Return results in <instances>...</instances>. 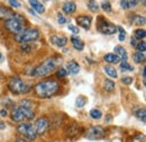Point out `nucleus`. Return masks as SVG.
<instances>
[{
	"label": "nucleus",
	"mask_w": 146,
	"mask_h": 142,
	"mask_svg": "<svg viewBox=\"0 0 146 142\" xmlns=\"http://www.w3.org/2000/svg\"><path fill=\"white\" fill-rule=\"evenodd\" d=\"M17 131L20 134H23L25 138H27L28 140H35L37 137L35 127L31 123H21L20 125H18Z\"/></svg>",
	"instance_id": "nucleus-8"
},
{
	"label": "nucleus",
	"mask_w": 146,
	"mask_h": 142,
	"mask_svg": "<svg viewBox=\"0 0 146 142\" xmlns=\"http://www.w3.org/2000/svg\"><path fill=\"white\" fill-rule=\"evenodd\" d=\"M131 142H145V135L144 134H137L134 137Z\"/></svg>",
	"instance_id": "nucleus-34"
},
{
	"label": "nucleus",
	"mask_w": 146,
	"mask_h": 142,
	"mask_svg": "<svg viewBox=\"0 0 146 142\" xmlns=\"http://www.w3.org/2000/svg\"><path fill=\"white\" fill-rule=\"evenodd\" d=\"M130 44H131L133 46H136V44H137V40H136L134 36L130 38Z\"/></svg>",
	"instance_id": "nucleus-41"
},
{
	"label": "nucleus",
	"mask_w": 146,
	"mask_h": 142,
	"mask_svg": "<svg viewBox=\"0 0 146 142\" xmlns=\"http://www.w3.org/2000/svg\"><path fill=\"white\" fill-rule=\"evenodd\" d=\"M56 64H57V62H56L55 59H53V58L47 59L40 66H38L37 68H35L33 70L32 74L35 76V77H45V76H48L52 71L55 70Z\"/></svg>",
	"instance_id": "nucleus-3"
},
{
	"label": "nucleus",
	"mask_w": 146,
	"mask_h": 142,
	"mask_svg": "<svg viewBox=\"0 0 146 142\" xmlns=\"http://www.w3.org/2000/svg\"><path fill=\"white\" fill-rule=\"evenodd\" d=\"M137 2H138V0H128V3H129V8L131 7H135L136 5H137Z\"/></svg>",
	"instance_id": "nucleus-40"
},
{
	"label": "nucleus",
	"mask_w": 146,
	"mask_h": 142,
	"mask_svg": "<svg viewBox=\"0 0 146 142\" xmlns=\"http://www.w3.org/2000/svg\"><path fill=\"white\" fill-rule=\"evenodd\" d=\"M8 2H9V5H10L13 8H15V9H18V8H20V6H21L18 0H8Z\"/></svg>",
	"instance_id": "nucleus-35"
},
{
	"label": "nucleus",
	"mask_w": 146,
	"mask_h": 142,
	"mask_svg": "<svg viewBox=\"0 0 146 142\" xmlns=\"http://www.w3.org/2000/svg\"><path fill=\"white\" fill-rule=\"evenodd\" d=\"M35 94L39 98H51L60 90V84L56 80H44L34 87Z\"/></svg>",
	"instance_id": "nucleus-1"
},
{
	"label": "nucleus",
	"mask_w": 146,
	"mask_h": 142,
	"mask_svg": "<svg viewBox=\"0 0 146 142\" xmlns=\"http://www.w3.org/2000/svg\"><path fill=\"white\" fill-rule=\"evenodd\" d=\"M133 59H134V62L136 63H144L146 60L145 53H142V52H135L133 55Z\"/></svg>",
	"instance_id": "nucleus-23"
},
{
	"label": "nucleus",
	"mask_w": 146,
	"mask_h": 142,
	"mask_svg": "<svg viewBox=\"0 0 146 142\" xmlns=\"http://www.w3.org/2000/svg\"><path fill=\"white\" fill-rule=\"evenodd\" d=\"M68 29L71 31L73 34H79V32H80V29H79L76 26L72 25V24H69V25H68Z\"/></svg>",
	"instance_id": "nucleus-36"
},
{
	"label": "nucleus",
	"mask_w": 146,
	"mask_h": 142,
	"mask_svg": "<svg viewBox=\"0 0 146 142\" xmlns=\"http://www.w3.org/2000/svg\"><path fill=\"white\" fill-rule=\"evenodd\" d=\"M119 68H120V70L123 71V72H131V71L134 70V68L128 63L127 61H121Z\"/></svg>",
	"instance_id": "nucleus-28"
},
{
	"label": "nucleus",
	"mask_w": 146,
	"mask_h": 142,
	"mask_svg": "<svg viewBox=\"0 0 146 142\" xmlns=\"http://www.w3.org/2000/svg\"><path fill=\"white\" fill-rule=\"evenodd\" d=\"M11 119L15 122H23V121L26 120L25 116H24V114H23V112L20 111V108L18 106L13 109V112H11Z\"/></svg>",
	"instance_id": "nucleus-17"
},
{
	"label": "nucleus",
	"mask_w": 146,
	"mask_h": 142,
	"mask_svg": "<svg viewBox=\"0 0 146 142\" xmlns=\"http://www.w3.org/2000/svg\"><path fill=\"white\" fill-rule=\"evenodd\" d=\"M5 27L11 33L17 35L25 29V19L21 15L15 14L14 16L7 20H5Z\"/></svg>",
	"instance_id": "nucleus-2"
},
{
	"label": "nucleus",
	"mask_w": 146,
	"mask_h": 142,
	"mask_svg": "<svg viewBox=\"0 0 146 142\" xmlns=\"http://www.w3.org/2000/svg\"><path fill=\"white\" fill-rule=\"evenodd\" d=\"M71 43H72L73 48L78 51H82L84 49V43L81 41V38L79 36L76 35H73L71 36Z\"/></svg>",
	"instance_id": "nucleus-18"
},
{
	"label": "nucleus",
	"mask_w": 146,
	"mask_h": 142,
	"mask_svg": "<svg viewBox=\"0 0 146 142\" xmlns=\"http://www.w3.org/2000/svg\"><path fill=\"white\" fill-rule=\"evenodd\" d=\"M99 7H100V8H101L104 11H106V13H111V10H112L111 3H110L108 0H104Z\"/></svg>",
	"instance_id": "nucleus-29"
},
{
	"label": "nucleus",
	"mask_w": 146,
	"mask_h": 142,
	"mask_svg": "<svg viewBox=\"0 0 146 142\" xmlns=\"http://www.w3.org/2000/svg\"><path fill=\"white\" fill-rule=\"evenodd\" d=\"M97 28H98V32L104 34V35H112L117 32V25L105 19L102 16H98Z\"/></svg>",
	"instance_id": "nucleus-6"
},
{
	"label": "nucleus",
	"mask_w": 146,
	"mask_h": 142,
	"mask_svg": "<svg viewBox=\"0 0 146 142\" xmlns=\"http://www.w3.org/2000/svg\"><path fill=\"white\" fill-rule=\"evenodd\" d=\"M104 71L106 72V74H107V76H109L110 78L116 79V78L118 77L117 70H116L113 67H111V66H105V67H104Z\"/></svg>",
	"instance_id": "nucleus-21"
},
{
	"label": "nucleus",
	"mask_w": 146,
	"mask_h": 142,
	"mask_svg": "<svg viewBox=\"0 0 146 142\" xmlns=\"http://www.w3.org/2000/svg\"><path fill=\"white\" fill-rule=\"evenodd\" d=\"M39 38V31L37 28H26L19 34L15 35V40L18 43H27V42H34Z\"/></svg>",
	"instance_id": "nucleus-5"
},
{
	"label": "nucleus",
	"mask_w": 146,
	"mask_h": 142,
	"mask_svg": "<svg viewBox=\"0 0 146 142\" xmlns=\"http://www.w3.org/2000/svg\"><path fill=\"white\" fill-rule=\"evenodd\" d=\"M115 82L112 81V80H110V79H105V81H104V88L106 91H108V92H111V91H113L115 90Z\"/></svg>",
	"instance_id": "nucleus-24"
},
{
	"label": "nucleus",
	"mask_w": 146,
	"mask_h": 142,
	"mask_svg": "<svg viewBox=\"0 0 146 142\" xmlns=\"http://www.w3.org/2000/svg\"><path fill=\"white\" fill-rule=\"evenodd\" d=\"M65 70L66 72L69 73V74H78L79 72H80V64L76 62V61H69L68 63H66V68H65Z\"/></svg>",
	"instance_id": "nucleus-13"
},
{
	"label": "nucleus",
	"mask_w": 146,
	"mask_h": 142,
	"mask_svg": "<svg viewBox=\"0 0 146 142\" xmlns=\"http://www.w3.org/2000/svg\"><path fill=\"white\" fill-rule=\"evenodd\" d=\"M107 116H108V117H107V122H108V121L111 120V115H107Z\"/></svg>",
	"instance_id": "nucleus-47"
},
{
	"label": "nucleus",
	"mask_w": 146,
	"mask_h": 142,
	"mask_svg": "<svg viewBox=\"0 0 146 142\" xmlns=\"http://www.w3.org/2000/svg\"><path fill=\"white\" fill-rule=\"evenodd\" d=\"M120 7L125 10L129 9V3H128V0H120Z\"/></svg>",
	"instance_id": "nucleus-39"
},
{
	"label": "nucleus",
	"mask_w": 146,
	"mask_h": 142,
	"mask_svg": "<svg viewBox=\"0 0 146 142\" xmlns=\"http://www.w3.org/2000/svg\"><path fill=\"white\" fill-rule=\"evenodd\" d=\"M142 76H143V79L145 80V67H143V70H142Z\"/></svg>",
	"instance_id": "nucleus-44"
},
{
	"label": "nucleus",
	"mask_w": 146,
	"mask_h": 142,
	"mask_svg": "<svg viewBox=\"0 0 146 142\" xmlns=\"http://www.w3.org/2000/svg\"><path fill=\"white\" fill-rule=\"evenodd\" d=\"M0 129H1V130L6 129V123H3V122H1V121H0Z\"/></svg>",
	"instance_id": "nucleus-43"
},
{
	"label": "nucleus",
	"mask_w": 146,
	"mask_h": 142,
	"mask_svg": "<svg viewBox=\"0 0 146 142\" xmlns=\"http://www.w3.org/2000/svg\"><path fill=\"white\" fill-rule=\"evenodd\" d=\"M66 74H68V72L64 68H60L58 70L56 71V77L57 78H64Z\"/></svg>",
	"instance_id": "nucleus-33"
},
{
	"label": "nucleus",
	"mask_w": 146,
	"mask_h": 142,
	"mask_svg": "<svg viewBox=\"0 0 146 142\" xmlns=\"http://www.w3.org/2000/svg\"><path fill=\"white\" fill-rule=\"evenodd\" d=\"M8 88L11 92L16 94V95H20V94H27L31 91L32 87L26 85L20 78L18 77H13L9 82H8Z\"/></svg>",
	"instance_id": "nucleus-4"
},
{
	"label": "nucleus",
	"mask_w": 146,
	"mask_h": 142,
	"mask_svg": "<svg viewBox=\"0 0 146 142\" xmlns=\"http://www.w3.org/2000/svg\"><path fill=\"white\" fill-rule=\"evenodd\" d=\"M113 51H115V54H116V55L119 56L120 62H121V61H127L128 54H127V51H126L125 48H123L121 45H117V46H115Z\"/></svg>",
	"instance_id": "nucleus-16"
},
{
	"label": "nucleus",
	"mask_w": 146,
	"mask_h": 142,
	"mask_svg": "<svg viewBox=\"0 0 146 142\" xmlns=\"http://www.w3.org/2000/svg\"><path fill=\"white\" fill-rule=\"evenodd\" d=\"M50 123H48V120L46 117H39L36 121V123L34 125L35 127V131H36L37 135H42L46 132V130L48 129Z\"/></svg>",
	"instance_id": "nucleus-9"
},
{
	"label": "nucleus",
	"mask_w": 146,
	"mask_h": 142,
	"mask_svg": "<svg viewBox=\"0 0 146 142\" xmlns=\"http://www.w3.org/2000/svg\"><path fill=\"white\" fill-rule=\"evenodd\" d=\"M28 3L31 6V8L34 11H36L37 14H44L45 13V7L40 1H38V0H28Z\"/></svg>",
	"instance_id": "nucleus-14"
},
{
	"label": "nucleus",
	"mask_w": 146,
	"mask_h": 142,
	"mask_svg": "<svg viewBox=\"0 0 146 142\" xmlns=\"http://www.w3.org/2000/svg\"><path fill=\"white\" fill-rule=\"evenodd\" d=\"M104 60L106 61V62H108V63H113V64H117V63H119L120 62V59H119V56L118 55H116L115 53H107L105 56H104Z\"/></svg>",
	"instance_id": "nucleus-20"
},
{
	"label": "nucleus",
	"mask_w": 146,
	"mask_h": 142,
	"mask_svg": "<svg viewBox=\"0 0 146 142\" xmlns=\"http://www.w3.org/2000/svg\"><path fill=\"white\" fill-rule=\"evenodd\" d=\"M2 60H3V55H2V53L0 52V62H1Z\"/></svg>",
	"instance_id": "nucleus-45"
},
{
	"label": "nucleus",
	"mask_w": 146,
	"mask_h": 142,
	"mask_svg": "<svg viewBox=\"0 0 146 142\" xmlns=\"http://www.w3.org/2000/svg\"><path fill=\"white\" fill-rule=\"evenodd\" d=\"M14 15H15V13H14L13 9H10V8L6 7L5 5L0 3V19H2V20H7V19H9V18L13 17Z\"/></svg>",
	"instance_id": "nucleus-12"
},
{
	"label": "nucleus",
	"mask_w": 146,
	"mask_h": 142,
	"mask_svg": "<svg viewBox=\"0 0 146 142\" xmlns=\"http://www.w3.org/2000/svg\"><path fill=\"white\" fill-rule=\"evenodd\" d=\"M86 104H87V97H84L83 95H79L76 97V99H75V105H76V107L78 108H82Z\"/></svg>",
	"instance_id": "nucleus-25"
},
{
	"label": "nucleus",
	"mask_w": 146,
	"mask_h": 142,
	"mask_svg": "<svg viewBox=\"0 0 146 142\" xmlns=\"http://www.w3.org/2000/svg\"><path fill=\"white\" fill-rule=\"evenodd\" d=\"M76 24L79 26H81L84 29H90L92 24V17L89 15H80L76 17Z\"/></svg>",
	"instance_id": "nucleus-10"
},
{
	"label": "nucleus",
	"mask_w": 146,
	"mask_h": 142,
	"mask_svg": "<svg viewBox=\"0 0 146 142\" xmlns=\"http://www.w3.org/2000/svg\"><path fill=\"white\" fill-rule=\"evenodd\" d=\"M7 114H8V112H7L6 109H1V111H0V115H1V116H3V117H5V116H7Z\"/></svg>",
	"instance_id": "nucleus-42"
},
{
	"label": "nucleus",
	"mask_w": 146,
	"mask_h": 142,
	"mask_svg": "<svg viewBox=\"0 0 146 142\" xmlns=\"http://www.w3.org/2000/svg\"><path fill=\"white\" fill-rule=\"evenodd\" d=\"M117 31L119 32L118 40H119L120 42H124V41L126 40V32H125V29H124L121 26H117Z\"/></svg>",
	"instance_id": "nucleus-32"
},
{
	"label": "nucleus",
	"mask_w": 146,
	"mask_h": 142,
	"mask_svg": "<svg viewBox=\"0 0 146 142\" xmlns=\"http://www.w3.org/2000/svg\"><path fill=\"white\" fill-rule=\"evenodd\" d=\"M121 82L123 84H125V85H131V82H133V78L131 77H123L121 78Z\"/></svg>",
	"instance_id": "nucleus-37"
},
{
	"label": "nucleus",
	"mask_w": 146,
	"mask_h": 142,
	"mask_svg": "<svg viewBox=\"0 0 146 142\" xmlns=\"http://www.w3.org/2000/svg\"><path fill=\"white\" fill-rule=\"evenodd\" d=\"M145 36H146V32H145V29H143V28H137V29L134 31V37H135L136 40H138V41L144 40Z\"/></svg>",
	"instance_id": "nucleus-26"
},
{
	"label": "nucleus",
	"mask_w": 146,
	"mask_h": 142,
	"mask_svg": "<svg viewBox=\"0 0 146 142\" xmlns=\"http://www.w3.org/2000/svg\"><path fill=\"white\" fill-rule=\"evenodd\" d=\"M90 116L92 120H100L102 117V112L98 108H93L90 111Z\"/></svg>",
	"instance_id": "nucleus-27"
},
{
	"label": "nucleus",
	"mask_w": 146,
	"mask_h": 142,
	"mask_svg": "<svg viewBox=\"0 0 146 142\" xmlns=\"http://www.w3.org/2000/svg\"><path fill=\"white\" fill-rule=\"evenodd\" d=\"M15 142H27V141H25V140H23V139H19V140H16Z\"/></svg>",
	"instance_id": "nucleus-46"
},
{
	"label": "nucleus",
	"mask_w": 146,
	"mask_h": 142,
	"mask_svg": "<svg viewBox=\"0 0 146 142\" xmlns=\"http://www.w3.org/2000/svg\"><path fill=\"white\" fill-rule=\"evenodd\" d=\"M130 21H131V24H135V25H137V26H141V25H145V23H146L145 17H144V16H141V15H136V14H134V15H130Z\"/></svg>",
	"instance_id": "nucleus-19"
},
{
	"label": "nucleus",
	"mask_w": 146,
	"mask_h": 142,
	"mask_svg": "<svg viewBox=\"0 0 146 142\" xmlns=\"http://www.w3.org/2000/svg\"><path fill=\"white\" fill-rule=\"evenodd\" d=\"M50 41L57 48H64L68 44V38L63 35H52L50 37Z\"/></svg>",
	"instance_id": "nucleus-11"
},
{
	"label": "nucleus",
	"mask_w": 146,
	"mask_h": 142,
	"mask_svg": "<svg viewBox=\"0 0 146 142\" xmlns=\"http://www.w3.org/2000/svg\"><path fill=\"white\" fill-rule=\"evenodd\" d=\"M57 21H58V24H61V25H62V24H65V23H66V18L64 17L62 14L58 13V14H57Z\"/></svg>",
	"instance_id": "nucleus-38"
},
{
	"label": "nucleus",
	"mask_w": 146,
	"mask_h": 142,
	"mask_svg": "<svg viewBox=\"0 0 146 142\" xmlns=\"http://www.w3.org/2000/svg\"><path fill=\"white\" fill-rule=\"evenodd\" d=\"M136 50H137V52H142V53H144L146 51V43L144 41H139V42H137V44H136Z\"/></svg>",
	"instance_id": "nucleus-31"
},
{
	"label": "nucleus",
	"mask_w": 146,
	"mask_h": 142,
	"mask_svg": "<svg viewBox=\"0 0 146 142\" xmlns=\"http://www.w3.org/2000/svg\"><path fill=\"white\" fill-rule=\"evenodd\" d=\"M105 134H106V131H105V129L102 126L94 125V126H90L87 130L84 137L88 140H100V139H102L105 137Z\"/></svg>",
	"instance_id": "nucleus-7"
},
{
	"label": "nucleus",
	"mask_w": 146,
	"mask_h": 142,
	"mask_svg": "<svg viewBox=\"0 0 146 142\" xmlns=\"http://www.w3.org/2000/svg\"><path fill=\"white\" fill-rule=\"evenodd\" d=\"M136 116L138 120L145 122V116H146V109L145 108H139L137 112H136Z\"/></svg>",
	"instance_id": "nucleus-30"
},
{
	"label": "nucleus",
	"mask_w": 146,
	"mask_h": 142,
	"mask_svg": "<svg viewBox=\"0 0 146 142\" xmlns=\"http://www.w3.org/2000/svg\"><path fill=\"white\" fill-rule=\"evenodd\" d=\"M62 10L64 14L71 15L73 13H75V10H76V3L73 1H65L62 6Z\"/></svg>",
	"instance_id": "nucleus-15"
},
{
	"label": "nucleus",
	"mask_w": 146,
	"mask_h": 142,
	"mask_svg": "<svg viewBox=\"0 0 146 142\" xmlns=\"http://www.w3.org/2000/svg\"><path fill=\"white\" fill-rule=\"evenodd\" d=\"M87 6H88V9H89L90 11H92V13H98L99 9H100V7H99L97 0H89V1L87 2Z\"/></svg>",
	"instance_id": "nucleus-22"
}]
</instances>
